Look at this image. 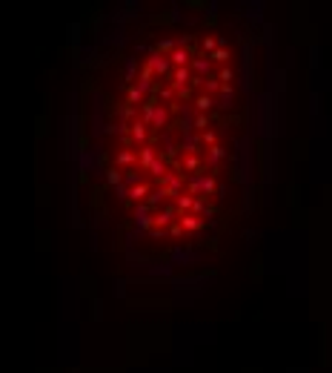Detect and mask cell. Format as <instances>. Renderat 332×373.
Segmentation results:
<instances>
[{"mask_svg":"<svg viewBox=\"0 0 332 373\" xmlns=\"http://www.w3.org/2000/svg\"><path fill=\"white\" fill-rule=\"evenodd\" d=\"M232 46L212 32L155 40L118 95L109 181L149 238L183 241L221 213L241 132Z\"/></svg>","mask_w":332,"mask_h":373,"instance_id":"6da1fadb","label":"cell"}]
</instances>
